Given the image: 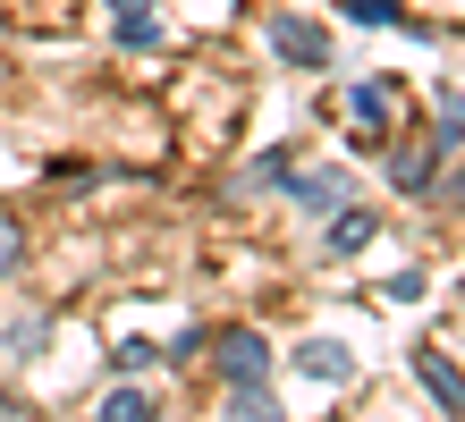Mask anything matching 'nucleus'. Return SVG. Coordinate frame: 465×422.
<instances>
[{
  "instance_id": "obj_17",
  "label": "nucleus",
  "mask_w": 465,
  "mask_h": 422,
  "mask_svg": "<svg viewBox=\"0 0 465 422\" xmlns=\"http://www.w3.org/2000/svg\"><path fill=\"white\" fill-rule=\"evenodd\" d=\"M111 9H144V0H111Z\"/></svg>"
},
{
  "instance_id": "obj_7",
  "label": "nucleus",
  "mask_w": 465,
  "mask_h": 422,
  "mask_svg": "<svg viewBox=\"0 0 465 422\" xmlns=\"http://www.w3.org/2000/svg\"><path fill=\"white\" fill-rule=\"evenodd\" d=\"M440 169H449L440 152H398L390 178H398V194H431V186H440Z\"/></svg>"
},
{
  "instance_id": "obj_3",
  "label": "nucleus",
  "mask_w": 465,
  "mask_h": 422,
  "mask_svg": "<svg viewBox=\"0 0 465 422\" xmlns=\"http://www.w3.org/2000/svg\"><path fill=\"white\" fill-rule=\"evenodd\" d=\"M398 93H406L398 76H364V84H355V93H347L355 127H364V144H381V135H390V110H398Z\"/></svg>"
},
{
  "instance_id": "obj_2",
  "label": "nucleus",
  "mask_w": 465,
  "mask_h": 422,
  "mask_svg": "<svg viewBox=\"0 0 465 422\" xmlns=\"http://www.w3.org/2000/svg\"><path fill=\"white\" fill-rule=\"evenodd\" d=\"M271 51H280L288 68H331V34H322L313 17H280L271 25Z\"/></svg>"
},
{
  "instance_id": "obj_15",
  "label": "nucleus",
  "mask_w": 465,
  "mask_h": 422,
  "mask_svg": "<svg viewBox=\"0 0 465 422\" xmlns=\"http://www.w3.org/2000/svg\"><path fill=\"white\" fill-rule=\"evenodd\" d=\"M17 253H25V229H17V220H9V211H0V270H9V262H17Z\"/></svg>"
},
{
  "instance_id": "obj_8",
  "label": "nucleus",
  "mask_w": 465,
  "mask_h": 422,
  "mask_svg": "<svg viewBox=\"0 0 465 422\" xmlns=\"http://www.w3.org/2000/svg\"><path fill=\"white\" fill-rule=\"evenodd\" d=\"M372 237H381V220H372V211H339V220H331V253H364Z\"/></svg>"
},
{
  "instance_id": "obj_4",
  "label": "nucleus",
  "mask_w": 465,
  "mask_h": 422,
  "mask_svg": "<svg viewBox=\"0 0 465 422\" xmlns=\"http://www.w3.org/2000/svg\"><path fill=\"white\" fill-rule=\"evenodd\" d=\"M296 372H305V380H347L355 355L339 347V338H305V347H296Z\"/></svg>"
},
{
  "instance_id": "obj_5",
  "label": "nucleus",
  "mask_w": 465,
  "mask_h": 422,
  "mask_svg": "<svg viewBox=\"0 0 465 422\" xmlns=\"http://www.w3.org/2000/svg\"><path fill=\"white\" fill-rule=\"evenodd\" d=\"M415 380H423V388H431V397H440V414L457 422V363H449L440 347H423V355H415Z\"/></svg>"
},
{
  "instance_id": "obj_10",
  "label": "nucleus",
  "mask_w": 465,
  "mask_h": 422,
  "mask_svg": "<svg viewBox=\"0 0 465 422\" xmlns=\"http://www.w3.org/2000/svg\"><path fill=\"white\" fill-rule=\"evenodd\" d=\"M229 422H280V406H271V388H262V380L229 388Z\"/></svg>"
},
{
  "instance_id": "obj_11",
  "label": "nucleus",
  "mask_w": 465,
  "mask_h": 422,
  "mask_svg": "<svg viewBox=\"0 0 465 422\" xmlns=\"http://www.w3.org/2000/svg\"><path fill=\"white\" fill-rule=\"evenodd\" d=\"M102 422H161V406L144 388H111V397H102Z\"/></svg>"
},
{
  "instance_id": "obj_6",
  "label": "nucleus",
  "mask_w": 465,
  "mask_h": 422,
  "mask_svg": "<svg viewBox=\"0 0 465 422\" xmlns=\"http://www.w3.org/2000/svg\"><path fill=\"white\" fill-rule=\"evenodd\" d=\"M288 194H296V211H339L347 169H322V178H288Z\"/></svg>"
},
{
  "instance_id": "obj_1",
  "label": "nucleus",
  "mask_w": 465,
  "mask_h": 422,
  "mask_svg": "<svg viewBox=\"0 0 465 422\" xmlns=\"http://www.w3.org/2000/svg\"><path fill=\"white\" fill-rule=\"evenodd\" d=\"M212 355H221V380H229V388L271 380V338H262V329H221V347H212Z\"/></svg>"
},
{
  "instance_id": "obj_16",
  "label": "nucleus",
  "mask_w": 465,
  "mask_h": 422,
  "mask_svg": "<svg viewBox=\"0 0 465 422\" xmlns=\"http://www.w3.org/2000/svg\"><path fill=\"white\" fill-rule=\"evenodd\" d=\"M0 422H35V414H25V406H17V397H0Z\"/></svg>"
},
{
  "instance_id": "obj_12",
  "label": "nucleus",
  "mask_w": 465,
  "mask_h": 422,
  "mask_svg": "<svg viewBox=\"0 0 465 422\" xmlns=\"http://www.w3.org/2000/svg\"><path fill=\"white\" fill-rule=\"evenodd\" d=\"M288 161L296 152H254V169L237 178V194H262V186H288Z\"/></svg>"
},
{
  "instance_id": "obj_14",
  "label": "nucleus",
  "mask_w": 465,
  "mask_h": 422,
  "mask_svg": "<svg viewBox=\"0 0 465 422\" xmlns=\"http://www.w3.org/2000/svg\"><path fill=\"white\" fill-rule=\"evenodd\" d=\"M355 25H406V0H347Z\"/></svg>"
},
{
  "instance_id": "obj_13",
  "label": "nucleus",
  "mask_w": 465,
  "mask_h": 422,
  "mask_svg": "<svg viewBox=\"0 0 465 422\" xmlns=\"http://www.w3.org/2000/svg\"><path fill=\"white\" fill-rule=\"evenodd\" d=\"M43 347H51V321H43V313L9 321V355H43Z\"/></svg>"
},
{
  "instance_id": "obj_9",
  "label": "nucleus",
  "mask_w": 465,
  "mask_h": 422,
  "mask_svg": "<svg viewBox=\"0 0 465 422\" xmlns=\"http://www.w3.org/2000/svg\"><path fill=\"white\" fill-rule=\"evenodd\" d=\"M161 34H170V25H161L153 9H119V43L127 51H161Z\"/></svg>"
}]
</instances>
